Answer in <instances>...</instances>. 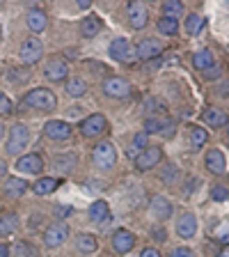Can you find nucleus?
<instances>
[{"label":"nucleus","instance_id":"nucleus-1","mask_svg":"<svg viewBox=\"0 0 229 257\" xmlns=\"http://www.w3.org/2000/svg\"><path fill=\"white\" fill-rule=\"evenodd\" d=\"M117 163V150L110 140H101L92 147V166L99 172H110Z\"/></svg>","mask_w":229,"mask_h":257},{"label":"nucleus","instance_id":"nucleus-2","mask_svg":"<svg viewBox=\"0 0 229 257\" xmlns=\"http://www.w3.org/2000/svg\"><path fill=\"white\" fill-rule=\"evenodd\" d=\"M23 106L26 108H35V110H55L58 108V99H55V94L48 87H35V90H30L26 96H23Z\"/></svg>","mask_w":229,"mask_h":257},{"label":"nucleus","instance_id":"nucleus-3","mask_svg":"<svg viewBox=\"0 0 229 257\" xmlns=\"http://www.w3.org/2000/svg\"><path fill=\"white\" fill-rule=\"evenodd\" d=\"M28 143H30V128L26 124H14V126H10V138L5 143V152L10 156H16L26 150Z\"/></svg>","mask_w":229,"mask_h":257},{"label":"nucleus","instance_id":"nucleus-4","mask_svg":"<svg viewBox=\"0 0 229 257\" xmlns=\"http://www.w3.org/2000/svg\"><path fill=\"white\" fill-rule=\"evenodd\" d=\"M78 131H80V136H83V138H90V140L92 138H101V136L108 131V119L103 117L101 112L87 115V117L80 122Z\"/></svg>","mask_w":229,"mask_h":257},{"label":"nucleus","instance_id":"nucleus-5","mask_svg":"<svg viewBox=\"0 0 229 257\" xmlns=\"http://www.w3.org/2000/svg\"><path fill=\"white\" fill-rule=\"evenodd\" d=\"M101 90H103V94L110 96V99H128V96L133 94V85H131L126 78H122V76H110V78H106Z\"/></svg>","mask_w":229,"mask_h":257},{"label":"nucleus","instance_id":"nucleus-6","mask_svg":"<svg viewBox=\"0 0 229 257\" xmlns=\"http://www.w3.org/2000/svg\"><path fill=\"white\" fill-rule=\"evenodd\" d=\"M108 53H110L112 60H117V62H124V64H131L135 62V46H131L126 37H117L112 39L110 46H108Z\"/></svg>","mask_w":229,"mask_h":257},{"label":"nucleus","instance_id":"nucleus-7","mask_svg":"<svg viewBox=\"0 0 229 257\" xmlns=\"http://www.w3.org/2000/svg\"><path fill=\"white\" fill-rule=\"evenodd\" d=\"M160 161H163V150H160L158 145H149L147 150H142L138 156H135L133 166H135V170L147 172V170H154Z\"/></svg>","mask_w":229,"mask_h":257},{"label":"nucleus","instance_id":"nucleus-8","mask_svg":"<svg viewBox=\"0 0 229 257\" xmlns=\"http://www.w3.org/2000/svg\"><path fill=\"white\" fill-rule=\"evenodd\" d=\"M67 239H69V225L64 223V220H53V223L46 227V232H44V243H46V248H58V246H62Z\"/></svg>","mask_w":229,"mask_h":257},{"label":"nucleus","instance_id":"nucleus-9","mask_svg":"<svg viewBox=\"0 0 229 257\" xmlns=\"http://www.w3.org/2000/svg\"><path fill=\"white\" fill-rule=\"evenodd\" d=\"M19 55H21V62H26V64L39 62V60H42V55H44V44L39 42L37 37H28L26 42L21 44Z\"/></svg>","mask_w":229,"mask_h":257},{"label":"nucleus","instance_id":"nucleus-10","mask_svg":"<svg viewBox=\"0 0 229 257\" xmlns=\"http://www.w3.org/2000/svg\"><path fill=\"white\" fill-rule=\"evenodd\" d=\"M110 243H112V250H115V252H119V255H126V252H131V250H133V246H135V234L131 230H124V227H119V230L112 232Z\"/></svg>","mask_w":229,"mask_h":257},{"label":"nucleus","instance_id":"nucleus-11","mask_svg":"<svg viewBox=\"0 0 229 257\" xmlns=\"http://www.w3.org/2000/svg\"><path fill=\"white\" fill-rule=\"evenodd\" d=\"M71 134H74V128L64 119H51V122L44 124V136L48 140H69Z\"/></svg>","mask_w":229,"mask_h":257},{"label":"nucleus","instance_id":"nucleus-12","mask_svg":"<svg viewBox=\"0 0 229 257\" xmlns=\"http://www.w3.org/2000/svg\"><path fill=\"white\" fill-rule=\"evenodd\" d=\"M126 12H128V23H131L133 30L147 28V23H149V12H147L144 3H138V0H135V3H128Z\"/></svg>","mask_w":229,"mask_h":257},{"label":"nucleus","instance_id":"nucleus-13","mask_svg":"<svg viewBox=\"0 0 229 257\" xmlns=\"http://www.w3.org/2000/svg\"><path fill=\"white\" fill-rule=\"evenodd\" d=\"M160 51H163V44H160L158 39L144 37V39H140L138 46H135V58L138 60H154L156 55H160Z\"/></svg>","mask_w":229,"mask_h":257},{"label":"nucleus","instance_id":"nucleus-14","mask_svg":"<svg viewBox=\"0 0 229 257\" xmlns=\"http://www.w3.org/2000/svg\"><path fill=\"white\" fill-rule=\"evenodd\" d=\"M44 76H46L48 80H53V83H60V80H64L69 76V64L64 62L62 58L48 60L46 67H44Z\"/></svg>","mask_w":229,"mask_h":257},{"label":"nucleus","instance_id":"nucleus-15","mask_svg":"<svg viewBox=\"0 0 229 257\" xmlns=\"http://www.w3.org/2000/svg\"><path fill=\"white\" fill-rule=\"evenodd\" d=\"M197 232V218L192 211H183L176 220V234L181 236V239H192Z\"/></svg>","mask_w":229,"mask_h":257},{"label":"nucleus","instance_id":"nucleus-16","mask_svg":"<svg viewBox=\"0 0 229 257\" xmlns=\"http://www.w3.org/2000/svg\"><path fill=\"white\" fill-rule=\"evenodd\" d=\"M16 170L26 175H39L44 170V159L39 154H26L16 161Z\"/></svg>","mask_w":229,"mask_h":257},{"label":"nucleus","instance_id":"nucleus-17","mask_svg":"<svg viewBox=\"0 0 229 257\" xmlns=\"http://www.w3.org/2000/svg\"><path fill=\"white\" fill-rule=\"evenodd\" d=\"M204 163H206V170L211 175H224V170H227V161L220 150H208L204 156Z\"/></svg>","mask_w":229,"mask_h":257},{"label":"nucleus","instance_id":"nucleus-18","mask_svg":"<svg viewBox=\"0 0 229 257\" xmlns=\"http://www.w3.org/2000/svg\"><path fill=\"white\" fill-rule=\"evenodd\" d=\"M149 209H151V216H154L156 220H167L172 216V204L167 202V198H163V195H154V198L149 200Z\"/></svg>","mask_w":229,"mask_h":257},{"label":"nucleus","instance_id":"nucleus-19","mask_svg":"<svg viewBox=\"0 0 229 257\" xmlns=\"http://www.w3.org/2000/svg\"><path fill=\"white\" fill-rule=\"evenodd\" d=\"M26 21H28V28H30L32 32H42V30H46V26H48V16H46V12L32 7V10H28Z\"/></svg>","mask_w":229,"mask_h":257},{"label":"nucleus","instance_id":"nucleus-20","mask_svg":"<svg viewBox=\"0 0 229 257\" xmlns=\"http://www.w3.org/2000/svg\"><path fill=\"white\" fill-rule=\"evenodd\" d=\"M87 216H90L92 223H106L108 218H110V209H108V202L106 200H96V202L90 204V209H87Z\"/></svg>","mask_w":229,"mask_h":257},{"label":"nucleus","instance_id":"nucleus-21","mask_svg":"<svg viewBox=\"0 0 229 257\" xmlns=\"http://www.w3.org/2000/svg\"><path fill=\"white\" fill-rule=\"evenodd\" d=\"M76 166H78V156L76 154H60V156H55V161H53V168L58 172H62V175H71V172L76 170Z\"/></svg>","mask_w":229,"mask_h":257},{"label":"nucleus","instance_id":"nucleus-22","mask_svg":"<svg viewBox=\"0 0 229 257\" xmlns=\"http://www.w3.org/2000/svg\"><path fill=\"white\" fill-rule=\"evenodd\" d=\"M74 246H76V250L83 252V255H92V252H96V248H99V241H96L94 234H83V232H80L74 239Z\"/></svg>","mask_w":229,"mask_h":257},{"label":"nucleus","instance_id":"nucleus-23","mask_svg":"<svg viewBox=\"0 0 229 257\" xmlns=\"http://www.w3.org/2000/svg\"><path fill=\"white\" fill-rule=\"evenodd\" d=\"M101 28H103V21L99 16L92 14V16H87V19H83V23H80V35L85 39H92L101 32Z\"/></svg>","mask_w":229,"mask_h":257},{"label":"nucleus","instance_id":"nucleus-24","mask_svg":"<svg viewBox=\"0 0 229 257\" xmlns=\"http://www.w3.org/2000/svg\"><path fill=\"white\" fill-rule=\"evenodd\" d=\"M215 64V55L208 51V48H202V51H197V53H192V67L199 71H206L211 69Z\"/></svg>","mask_w":229,"mask_h":257},{"label":"nucleus","instance_id":"nucleus-25","mask_svg":"<svg viewBox=\"0 0 229 257\" xmlns=\"http://www.w3.org/2000/svg\"><path fill=\"white\" fill-rule=\"evenodd\" d=\"M26 191H28V184L23 182V179H19V177H10V179L5 182V188H3V193H5L7 198H12V200L21 198Z\"/></svg>","mask_w":229,"mask_h":257},{"label":"nucleus","instance_id":"nucleus-26","mask_svg":"<svg viewBox=\"0 0 229 257\" xmlns=\"http://www.w3.org/2000/svg\"><path fill=\"white\" fill-rule=\"evenodd\" d=\"M202 119L211 128H220V126H224V124H227L229 117H227V112L218 110V108H206V110L202 112Z\"/></svg>","mask_w":229,"mask_h":257},{"label":"nucleus","instance_id":"nucleus-27","mask_svg":"<svg viewBox=\"0 0 229 257\" xmlns=\"http://www.w3.org/2000/svg\"><path fill=\"white\" fill-rule=\"evenodd\" d=\"M60 186V179H55V177H42V179H37V182L32 184V191L37 193V195H51L53 191H58Z\"/></svg>","mask_w":229,"mask_h":257},{"label":"nucleus","instance_id":"nucleus-28","mask_svg":"<svg viewBox=\"0 0 229 257\" xmlns=\"http://www.w3.org/2000/svg\"><path fill=\"white\" fill-rule=\"evenodd\" d=\"M160 35H165V37H174L176 32H179V21L176 19H170V16H160L158 23H156Z\"/></svg>","mask_w":229,"mask_h":257},{"label":"nucleus","instance_id":"nucleus-29","mask_svg":"<svg viewBox=\"0 0 229 257\" xmlns=\"http://www.w3.org/2000/svg\"><path fill=\"white\" fill-rule=\"evenodd\" d=\"M67 94L74 96V99L85 96L87 94V83L83 78H69L67 80Z\"/></svg>","mask_w":229,"mask_h":257},{"label":"nucleus","instance_id":"nucleus-30","mask_svg":"<svg viewBox=\"0 0 229 257\" xmlns=\"http://www.w3.org/2000/svg\"><path fill=\"white\" fill-rule=\"evenodd\" d=\"M16 227H19V216L14 211L0 216V234H14Z\"/></svg>","mask_w":229,"mask_h":257},{"label":"nucleus","instance_id":"nucleus-31","mask_svg":"<svg viewBox=\"0 0 229 257\" xmlns=\"http://www.w3.org/2000/svg\"><path fill=\"white\" fill-rule=\"evenodd\" d=\"M206 140H208L206 128H202V126H190V145H192V150H202L204 145H206Z\"/></svg>","mask_w":229,"mask_h":257},{"label":"nucleus","instance_id":"nucleus-32","mask_svg":"<svg viewBox=\"0 0 229 257\" xmlns=\"http://www.w3.org/2000/svg\"><path fill=\"white\" fill-rule=\"evenodd\" d=\"M172 119H160V117H147L144 119V134H163V128L170 124Z\"/></svg>","mask_w":229,"mask_h":257},{"label":"nucleus","instance_id":"nucleus-33","mask_svg":"<svg viewBox=\"0 0 229 257\" xmlns=\"http://www.w3.org/2000/svg\"><path fill=\"white\" fill-rule=\"evenodd\" d=\"M202 28H204V19L199 14H190L186 19V32H188V35H192V37H195V35H199V32H202Z\"/></svg>","mask_w":229,"mask_h":257},{"label":"nucleus","instance_id":"nucleus-34","mask_svg":"<svg viewBox=\"0 0 229 257\" xmlns=\"http://www.w3.org/2000/svg\"><path fill=\"white\" fill-rule=\"evenodd\" d=\"M183 12V5L179 0H165L163 3V16H170V19H179Z\"/></svg>","mask_w":229,"mask_h":257},{"label":"nucleus","instance_id":"nucleus-35","mask_svg":"<svg viewBox=\"0 0 229 257\" xmlns=\"http://www.w3.org/2000/svg\"><path fill=\"white\" fill-rule=\"evenodd\" d=\"M160 179H163V184H165V186H174L176 184V179H179V168L176 166H165L163 168V172H160Z\"/></svg>","mask_w":229,"mask_h":257},{"label":"nucleus","instance_id":"nucleus-36","mask_svg":"<svg viewBox=\"0 0 229 257\" xmlns=\"http://www.w3.org/2000/svg\"><path fill=\"white\" fill-rule=\"evenodd\" d=\"M211 200H213V202H227L229 200V188L222 186V184H215V186L211 188Z\"/></svg>","mask_w":229,"mask_h":257},{"label":"nucleus","instance_id":"nucleus-37","mask_svg":"<svg viewBox=\"0 0 229 257\" xmlns=\"http://www.w3.org/2000/svg\"><path fill=\"white\" fill-rule=\"evenodd\" d=\"M131 143H133V147L135 150H147V147H149V134H144V131H140V134H135L133 136V140H131Z\"/></svg>","mask_w":229,"mask_h":257},{"label":"nucleus","instance_id":"nucleus-38","mask_svg":"<svg viewBox=\"0 0 229 257\" xmlns=\"http://www.w3.org/2000/svg\"><path fill=\"white\" fill-rule=\"evenodd\" d=\"M16 255L19 257H37V252H35L32 246H28L26 241H19V243H16Z\"/></svg>","mask_w":229,"mask_h":257},{"label":"nucleus","instance_id":"nucleus-39","mask_svg":"<svg viewBox=\"0 0 229 257\" xmlns=\"http://www.w3.org/2000/svg\"><path fill=\"white\" fill-rule=\"evenodd\" d=\"M12 112H14V103L10 101V96L0 92V115H12Z\"/></svg>","mask_w":229,"mask_h":257},{"label":"nucleus","instance_id":"nucleus-40","mask_svg":"<svg viewBox=\"0 0 229 257\" xmlns=\"http://www.w3.org/2000/svg\"><path fill=\"white\" fill-rule=\"evenodd\" d=\"M10 78L14 83H26V80H30V69H12Z\"/></svg>","mask_w":229,"mask_h":257},{"label":"nucleus","instance_id":"nucleus-41","mask_svg":"<svg viewBox=\"0 0 229 257\" xmlns=\"http://www.w3.org/2000/svg\"><path fill=\"white\" fill-rule=\"evenodd\" d=\"M147 110L149 112H163L165 110V106H163L158 99H149V101H147Z\"/></svg>","mask_w":229,"mask_h":257},{"label":"nucleus","instance_id":"nucleus-42","mask_svg":"<svg viewBox=\"0 0 229 257\" xmlns=\"http://www.w3.org/2000/svg\"><path fill=\"white\" fill-rule=\"evenodd\" d=\"M172 257H195V255H192V250H190V248L181 246V248H174V252H172Z\"/></svg>","mask_w":229,"mask_h":257},{"label":"nucleus","instance_id":"nucleus-43","mask_svg":"<svg viewBox=\"0 0 229 257\" xmlns=\"http://www.w3.org/2000/svg\"><path fill=\"white\" fill-rule=\"evenodd\" d=\"M151 236H154L156 241H167V234H165V230H163V227H154V230H151Z\"/></svg>","mask_w":229,"mask_h":257},{"label":"nucleus","instance_id":"nucleus-44","mask_svg":"<svg viewBox=\"0 0 229 257\" xmlns=\"http://www.w3.org/2000/svg\"><path fill=\"white\" fill-rule=\"evenodd\" d=\"M140 257H163V255H160V252L158 250H156V248H142V252H140Z\"/></svg>","mask_w":229,"mask_h":257},{"label":"nucleus","instance_id":"nucleus-45","mask_svg":"<svg viewBox=\"0 0 229 257\" xmlns=\"http://www.w3.org/2000/svg\"><path fill=\"white\" fill-rule=\"evenodd\" d=\"M197 184H199V179H197V177H192V179H188L186 193H195V191H197Z\"/></svg>","mask_w":229,"mask_h":257},{"label":"nucleus","instance_id":"nucleus-46","mask_svg":"<svg viewBox=\"0 0 229 257\" xmlns=\"http://www.w3.org/2000/svg\"><path fill=\"white\" fill-rule=\"evenodd\" d=\"M220 74H222V69H220V67H213V69H206V74H204V76L211 80V78H218Z\"/></svg>","mask_w":229,"mask_h":257},{"label":"nucleus","instance_id":"nucleus-47","mask_svg":"<svg viewBox=\"0 0 229 257\" xmlns=\"http://www.w3.org/2000/svg\"><path fill=\"white\" fill-rule=\"evenodd\" d=\"M55 211H58V216H69L71 214V207H58Z\"/></svg>","mask_w":229,"mask_h":257},{"label":"nucleus","instance_id":"nucleus-48","mask_svg":"<svg viewBox=\"0 0 229 257\" xmlns=\"http://www.w3.org/2000/svg\"><path fill=\"white\" fill-rule=\"evenodd\" d=\"M7 175V163H5V159H0V177H5Z\"/></svg>","mask_w":229,"mask_h":257},{"label":"nucleus","instance_id":"nucleus-49","mask_svg":"<svg viewBox=\"0 0 229 257\" xmlns=\"http://www.w3.org/2000/svg\"><path fill=\"white\" fill-rule=\"evenodd\" d=\"M0 257H10V248L5 243H0Z\"/></svg>","mask_w":229,"mask_h":257},{"label":"nucleus","instance_id":"nucleus-50","mask_svg":"<svg viewBox=\"0 0 229 257\" xmlns=\"http://www.w3.org/2000/svg\"><path fill=\"white\" fill-rule=\"evenodd\" d=\"M3 134H5V126H3V124H0V140H3Z\"/></svg>","mask_w":229,"mask_h":257},{"label":"nucleus","instance_id":"nucleus-51","mask_svg":"<svg viewBox=\"0 0 229 257\" xmlns=\"http://www.w3.org/2000/svg\"><path fill=\"white\" fill-rule=\"evenodd\" d=\"M0 35H3V30H0Z\"/></svg>","mask_w":229,"mask_h":257}]
</instances>
